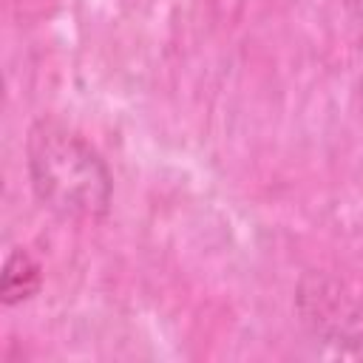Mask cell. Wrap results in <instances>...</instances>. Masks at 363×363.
<instances>
[{
  "mask_svg": "<svg viewBox=\"0 0 363 363\" xmlns=\"http://www.w3.org/2000/svg\"><path fill=\"white\" fill-rule=\"evenodd\" d=\"M298 309L315 335L337 343H363V301L332 275H306L298 289Z\"/></svg>",
  "mask_w": 363,
  "mask_h": 363,
  "instance_id": "7a4b0ae2",
  "label": "cell"
},
{
  "mask_svg": "<svg viewBox=\"0 0 363 363\" xmlns=\"http://www.w3.org/2000/svg\"><path fill=\"white\" fill-rule=\"evenodd\" d=\"M26 167L34 196L60 218L96 221L108 216L113 176L102 153L77 130L40 119L26 139Z\"/></svg>",
  "mask_w": 363,
  "mask_h": 363,
  "instance_id": "6da1fadb",
  "label": "cell"
},
{
  "mask_svg": "<svg viewBox=\"0 0 363 363\" xmlns=\"http://www.w3.org/2000/svg\"><path fill=\"white\" fill-rule=\"evenodd\" d=\"M346 6H349L357 17H363V0H346Z\"/></svg>",
  "mask_w": 363,
  "mask_h": 363,
  "instance_id": "277c9868",
  "label": "cell"
},
{
  "mask_svg": "<svg viewBox=\"0 0 363 363\" xmlns=\"http://www.w3.org/2000/svg\"><path fill=\"white\" fill-rule=\"evenodd\" d=\"M40 286H43V267H40V261L28 250H23V247L11 250L6 255L3 272H0V301L6 306H17V303L34 298L40 292Z\"/></svg>",
  "mask_w": 363,
  "mask_h": 363,
  "instance_id": "3957f363",
  "label": "cell"
}]
</instances>
